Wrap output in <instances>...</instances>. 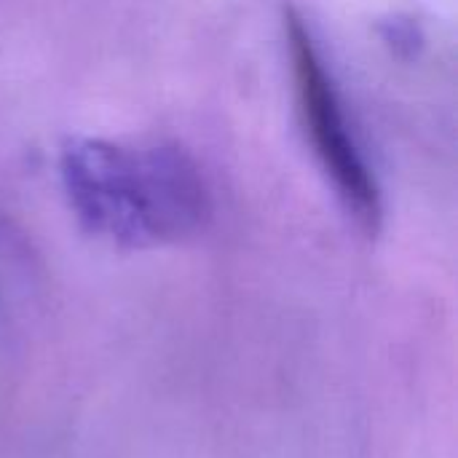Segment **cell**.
Instances as JSON below:
<instances>
[{"instance_id": "1", "label": "cell", "mask_w": 458, "mask_h": 458, "mask_svg": "<svg viewBox=\"0 0 458 458\" xmlns=\"http://www.w3.org/2000/svg\"><path fill=\"white\" fill-rule=\"evenodd\" d=\"M284 35L293 59L298 107L306 134L314 145V156L333 182L346 215L365 236L373 239L384 225V196L378 180L354 140L341 94L327 72L311 27L293 5L284 8Z\"/></svg>"}, {"instance_id": "2", "label": "cell", "mask_w": 458, "mask_h": 458, "mask_svg": "<svg viewBox=\"0 0 458 458\" xmlns=\"http://www.w3.org/2000/svg\"><path fill=\"white\" fill-rule=\"evenodd\" d=\"M62 185L81 228L123 250L156 247L137 150L70 137L59 153Z\"/></svg>"}, {"instance_id": "3", "label": "cell", "mask_w": 458, "mask_h": 458, "mask_svg": "<svg viewBox=\"0 0 458 458\" xmlns=\"http://www.w3.org/2000/svg\"><path fill=\"white\" fill-rule=\"evenodd\" d=\"M156 247L193 236L209 217V193L193 156L174 142L137 150Z\"/></svg>"}, {"instance_id": "4", "label": "cell", "mask_w": 458, "mask_h": 458, "mask_svg": "<svg viewBox=\"0 0 458 458\" xmlns=\"http://www.w3.org/2000/svg\"><path fill=\"white\" fill-rule=\"evenodd\" d=\"M381 32H384V40L392 46V51L400 56H416V51L424 43L419 24L413 19H405V16H394V19L384 21Z\"/></svg>"}]
</instances>
